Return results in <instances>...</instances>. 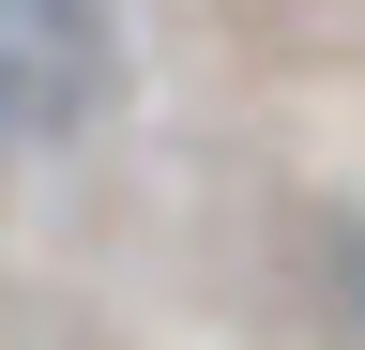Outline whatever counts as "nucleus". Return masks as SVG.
<instances>
[{
	"mask_svg": "<svg viewBox=\"0 0 365 350\" xmlns=\"http://www.w3.org/2000/svg\"><path fill=\"white\" fill-rule=\"evenodd\" d=\"M107 16L91 0H0V138H76L107 107Z\"/></svg>",
	"mask_w": 365,
	"mask_h": 350,
	"instance_id": "f257e3e1",
	"label": "nucleus"
},
{
	"mask_svg": "<svg viewBox=\"0 0 365 350\" xmlns=\"http://www.w3.org/2000/svg\"><path fill=\"white\" fill-rule=\"evenodd\" d=\"M335 304H350V335H365V213L335 229Z\"/></svg>",
	"mask_w": 365,
	"mask_h": 350,
	"instance_id": "f03ea898",
	"label": "nucleus"
}]
</instances>
